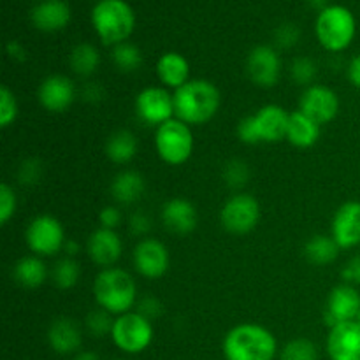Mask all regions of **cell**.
I'll use <instances>...</instances> for the list:
<instances>
[{"label": "cell", "mask_w": 360, "mask_h": 360, "mask_svg": "<svg viewBox=\"0 0 360 360\" xmlns=\"http://www.w3.org/2000/svg\"><path fill=\"white\" fill-rule=\"evenodd\" d=\"M111 338L116 347L125 354H141L153 341V326L151 320L141 313H123L115 320Z\"/></svg>", "instance_id": "cell-7"}, {"label": "cell", "mask_w": 360, "mask_h": 360, "mask_svg": "<svg viewBox=\"0 0 360 360\" xmlns=\"http://www.w3.org/2000/svg\"><path fill=\"white\" fill-rule=\"evenodd\" d=\"M91 23L104 44H122L134 30V13L123 0H101L94 7Z\"/></svg>", "instance_id": "cell-4"}, {"label": "cell", "mask_w": 360, "mask_h": 360, "mask_svg": "<svg viewBox=\"0 0 360 360\" xmlns=\"http://www.w3.org/2000/svg\"><path fill=\"white\" fill-rule=\"evenodd\" d=\"M320 127L315 120L302 111L290 112L287 129V139L295 148H311L320 137Z\"/></svg>", "instance_id": "cell-24"}, {"label": "cell", "mask_w": 360, "mask_h": 360, "mask_svg": "<svg viewBox=\"0 0 360 360\" xmlns=\"http://www.w3.org/2000/svg\"><path fill=\"white\" fill-rule=\"evenodd\" d=\"M137 313H141L143 316H146L148 320L157 319V316L162 313L160 301L155 297H144L143 301L139 302V309H137Z\"/></svg>", "instance_id": "cell-42"}, {"label": "cell", "mask_w": 360, "mask_h": 360, "mask_svg": "<svg viewBox=\"0 0 360 360\" xmlns=\"http://www.w3.org/2000/svg\"><path fill=\"white\" fill-rule=\"evenodd\" d=\"M162 221L172 234L185 236L195 231L199 214L190 200L176 197V199L167 200L162 207Z\"/></svg>", "instance_id": "cell-20"}, {"label": "cell", "mask_w": 360, "mask_h": 360, "mask_svg": "<svg viewBox=\"0 0 360 360\" xmlns=\"http://www.w3.org/2000/svg\"><path fill=\"white\" fill-rule=\"evenodd\" d=\"M348 79L352 81L354 86L360 88V55L355 56L350 62V67H348Z\"/></svg>", "instance_id": "cell-44"}, {"label": "cell", "mask_w": 360, "mask_h": 360, "mask_svg": "<svg viewBox=\"0 0 360 360\" xmlns=\"http://www.w3.org/2000/svg\"><path fill=\"white\" fill-rule=\"evenodd\" d=\"M146 190L144 178L136 171H122L111 183V193L120 204H134Z\"/></svg>", "instance_id": "cell-25"}, {"label": "cell", "mask_w": 360, "mask_h": 360, "mask_svg": "<svg viewBox=\"0 0 360 360\" xmlns=\"http://www.w3.org/2000/svg\"><path fill=\"white\" fill-rule=\"evenodd\" d=\"M357 322H359V323H360V315H359V319H357Z\"/></svg>", "instance_id": "cell-47"}, {"label": "cell", "mask_w": 360, "mask_h": 360, "mask_svg": "<svg viewBox=\"0 0 360 360\" xmlns=\"http://www.w3.org/2000/svg\"><path fill=\"white\" fill-rule=\"evenodd\" d=\"M169 252L157 239H141L134 248V266L141 276L158 280L169 271Z\"/></svg>", "instance_id": "cell-13"}, {"label": "cell", "mask_w": 360, "mask_h": 360, "mask_svg": "<svg viewBox=\"0 0 360 360\" xmlns=\"http://www.w3.org/2000/svg\"><path fill=\"white\" fill-rule=\"evenodd\" d=\"M260 220L259 200L250 193H236L224 204L220 221L231 234H248Z\"/></svg>", "instance_id": "cell-8"}, {"label": "cell", "mask_w": 360, "mask_h": 360, "mask_svg": "<svg viewBox=\"0 0 360 360\" xmlns=\"http://www.w3.org/2000/svg\"><path fill=\"white\" fill-rule=\"evenodd\" d=\"M281 360H319V350L313 341L297 338L285 345L281 350Z\"/></svg>", "instance_id": "cell-32"}, {"label": "cell", "mask_w": 360, "mask_h": 360, "mask_svg": "<svg viewBox=\"0 0 360 360\" xmlns=\"http://www.w3.org/2000/svg\"><path fill=\"white\" fill-rule=\"evenodd\" d=\"M98 220L104 229H111L115 231L120 224H122V211L115 206H108L98 213Z\"/></svg>", "instance_id": "cell-38"}, {"label": "cell", "mask_w": 360, "mask_h": 360, "mask_svg": "<svg viewBox=\"0 0 360 360\" xmlns=\"http://www.w3.org/2000/svg\"><path fill=\"white\" fill-rule=\"evenodd\" d=\"M246 72L257 86H274L281 74V60L276 49L264 44L253 48L246 60Z\"/></svg>", "instance_id": "cell-12"}, {"label": "cell", "mask_w": 360, "mask_h": 360, "mask_svg": "<svg viewBox=\"0 0 360 360\" xmlns=\"http://www.w3.org/2000/svg\"><path fill=\"white\" fill-rule=\"evenodd\" d=\"M49 347L60 355H69L79 350L81 341V329L77 323L70 319H58L51 323L48 330Z\"/></svg>", "instance_id": "cell-21"}, {"label": "cell", "mask_w": 360, "mask_h": 360, "mask_svg": "<svg viewBox=\"0 0 360 360\" xmlns=\"http://www.w3.org/2000/svg\"><path fill=\"white\" fill-rule=\"evenodd\" d=\"M27 245L37 257H49L58 253L65 246V232L55 217L39 214L28 224Z\"/></svg>", "instance_id": "cell-9"}, {"label": "cell", "mask_w": 360, "mask_h": 360, "mask_svg": "<svg viewBox=\"0 0 360 360\" xmlns=\"http://www.w3.org/2000/svg\"><path fill=\"white\" fill-rule=\"evenodd\" d=\"M37 97L42 108L48 111L63 112L76 98V86L67 76L53 74L42 81L37 90Z\"/></svg>", "instance_id": "cell-17"}, {"label": "cell", "mask_w": 360, "mask_h": 360, "mask_svg": "<svg viewBox=\"0 0 360 360\" xmlns=\"http://www.w3.org/2000/svg\"><path fill=\"white\" fill-rule=\"evenodd\" d=\"M155 148L165 164L181 165L193 151V134L185 122L172 118L160 125L155 134Z\"/></svg>", "instance_id": "cell-6"}, {"label": "cell", "mask_w": 360, "mask_h": 360, "mask_svg": "<svg viewBox=\"0 0 360 360\" xmlns=\"http://www.w3.org/2000/svg\"><path fill=\"white\" fill-rule=\"evenodd\" d=\"M360 315V294L354 285H340L334 288L327 301L326 322L333 329L343 322H354Z\"/></svg>", "instance_id": "cell-15"}, {"label": "cell", "mask_w": 360, "mask_h": 360, "mask_svg": "<svg viewBox=\"0 0 360 360\" xmlns=\"http://www.w3.org/2000/svg\"><path fill=\"white\" fill-rule=\"evenodd\" d=\"M94 297L98 308L120 316L129 313L136 304V281L127 271L118 267L102 269L94 281Z\"/></svg>", "instance_id": "cell-3"}, {"label": "cell", "mask_w": 360, "mask_h": 360, "mask_svg": "<svg viewBox=\"0 0 360 360\" xmlns=\"http://www.w3.org/2000/svg\"><path fill=\"white\" fill-rule=\"evenodd\" d=\"M299 39V30L294 25H283L280 30L276 32V42L281 48H290L297 42Z\"/></svg>", "instance_id": "cell-39"}, {"label": "cell", "mask_w": 360, "mask_h": 360, "mask_svg": "<svg viewBox=\"0 0 360 360\" xmlns=\"http://www.w3.org/2000/svg\"><path fill=\"white\" fill-rule=\"evenodd\" d=\"M111 58L120 70H123V72H134L143 63V53L139 51L137 46L130 44V42H122V44L115 46Z\"/></svg>", "instance_id": "cell-31"}, {"label": "cell", "mask_w": 360, "mask_h": 360, "mask_svg": "<svg viewBox=\"0 0 360 360\" xmlns=\"http://www.w3.org/2000/svg\"><path fill=\"white\" fill-rule=\"evenodd\" d=\"M79 264H77L72 257L58 260L51 271L53 283L58 288H62V290H69V288L76 287L77 280H79Z\"/></svg>", "instance_id": "cell-30"}, {"label": "cell", "mask_w": 360, "mask_h": 360, "mask_svg": "<svg viewBox=\"0 0 360 360\" xmlns=\"http://www.w3.org/2000/svg\"><path fill=\"white\" fill-rule=\"evenodd\" d=\"M7 51H9V55L13 56V58H20V60L25 58V56H21V55H25V51L20 48V44H18V42H9V46H7Z\"/></svg>", "instance_id": "cell-45"}, {"label": "cell", "mask_w": 360, "mask_h": 360, "mask_svg": "<svg viewBox=\"0 0 360 360\" xmlns=\"http://www.w3.org/2000/svg\"><path fill=\"white\" fill-rule=\"evenodd\" d=\"M299 111L315 120L319 125H326V123L333 122L340 112V97L329 86L311 84L302 94Z\"/></svg>", "instance_id": "cell-11"}, {"label": "cell", "mask_w": 360, "mask_h": 360, "mask_svg": "<svg viewBox=\"0 0 360 360\" xmlns=\"http://www.w3.org/2000/svg\"><path fill=\"white\" fill-rule=\"evenodd\" d=\"M112 326H115V320H112V313L105 311L104 308L94 309V311L88 315L86 319V327L94 336L102 338L108 336L112 333Z\"/></svg>", "instance_id": "cell-33"}, {"label": "cell", "mask_w": 360, "mask_h": 360, "mask_svg": "<svg viewBox=\"0 0 360 360\" xmlns=\"http://www.w3.org/2000/svg\"><path fill=\"white\" fill-rule=\"evenodd\" d=\"M316 37L329 51H343L355 37L354 14L341 6L322 9L316 20Z\"/></svg>", "instance_id": "cell-5"}, {"label": "cell", "mask_w": 360, "mask_h": 360, "mask_svg": "<svg viewBox=\"0 0 360 360\" xmlns=\"http://www.w3.org/2000/svg\"><path fill=\"white\" fill-rule=\"evenodd\" d=\"M340 245L334 241L333 236L316 234L304 245V255L308 262L315 266H329L340 255Z\"/></svg>", "instance_id": "cell-27"}, {"label": "cell", "mask_w": 360, "mask_h": 360, "mask_svg": "<svg viewBox=\"0 0 360 360\" xmlns=\"http://www.w3.org/2000/svg\"><path fill=\"white\" fill-rule=\"evenodd\" d=\"M137 153V139L130 130H118L105 144V155L115 164H127Z\"/></svg>", "instance_id": "cell-28"}, {"label": "cell", "mask_w": 360, "mask_h": 360, "mask_svg": "<svg viewBox=\"0 0 360 360\" xmlns=\"http://www.w3.org/2000/svg\"><path fill=\"white\" fill-rule=\"evenodd\" d=\"M327 354L330 360H360V323H338L327 338Z\"/></svg>", "instance_id": "cell-16"}, {"label": "cell", "mask_w": 360, "mask_h": 360, "mask_svg": "<svg viewBox=\"0 0 360 360\" xmlns=\"http://www.w3.org/2000/svg\"><path fill=\"white\" fill-rule=\"evenodd\" d=\"M41 176V164L35 160H27L20 169V179L21 183L28 185V183H35Z\"/></svg>", "instance_id": "cell-41"}, {"label": "cell", "mask_w": 360, "mask_h": 360, "mask_svg": "<svg viewBox=\"0 0 360 360\" xmlns=\"http://www.w3.org/2000/svg\"><path fill=\"white\" fill-rule=\"evenodd\" d=\"M220 90L207 79H190L174 91L176 118L186 125L207 123L220 109Z\"/></svg>", "instance_id": "cell-1"}, {"label": "cell", "mask_w": 360, "mask_h": 360, "mask_svg": "<svg viewBox=\"0 0 360 360\" xmlns=\"http://www.w3.org/2000/svg\"><path fill=\"white\" fill-rule=\"evenodd\" d=\"M122 239L111 229H97L88 239V255L97 266L104 267V269L115 266L122 257Z\"/></svg>", "instance_id": "cell-19"}, {"label": "cell", "mask_w": 360, "mask_h": 360, "mask_svg": "<svg viewBox=\"0 0 360 360\" xmlns=\"http://www.w3.org/2000/svg\"><path fill=\"white\" fill-rule=\"evenodd\" d=\"M16 193L11 188L9 183H2L0 185V224L6 225L11 218L16 213Z\"/></svg>", "instance_id": "cell-37"}, {"label": "cell", "mask_w": 360, "mask_h": 360, "mask_svg": "<svg viewBox=\"0 0 360 360\" xmlns=\"http://www.w3.org/2000/svg\"><path fill=\"white\" fill-rule=\"evenodd\" d=\"M157 74L158 79L162 81L165 88L178 90V88H181L183 84L190 81V65L185 56L179 55V53L169 51L158 58Z\"/></svg>", "instance_id": "cell-23"}, {"label": "cell", "mask_w": 360, "mask_h": 360, "mask_svg": "<svg viewBox=\"0 0 360 360\" xmlns=\"http://www.w3.org/2000/svg\"><path fill=\"white\" fill-rule=\"evenodd\" d=\"M74 360H101L95 352H79V354L74 357Z\"/></svg>", "instance_id": "cell-46"}, {"label": "cell", "mask_w": 360, "mask_h": 360, "mask_svg": "<svg viewBox=\"0 0 360 360\" xmlns=\"http://www.w3.org/2000/svg\"><path fill=\"white\" fill-rule=\"evenodd\" d=\"M343 280L348 285H360V255L354 257L343 269Z\"/></svg>", "instance_id": "cell-43"}, {"label": "cell", "mask_w": 360, "mask_h": 360, "mask_svg": "<svg viewBox=\"0 0 360 360\" xmlns=\"http://www.w3.org/2000/svg\"><path fill=\"white\" fill-rule=\"evenodd\" d=\"M70 20V9L63 0H44L32 11V21L39 30H62Z\"/></svg>", "instance_id": "cell-22"}, {"label": "cell", "mask_w": 360, "mask_h": 360, "mask_svg": "<svg viewBox=\"0 0 360 360\" xmlns=\"http://www.w3.org/2000/svg\"><path fill=\"white\" fill-rule=\"evenodd\" d=\"M48 278L46 264L37 255L23 257L14 266V280L18 285L25 288H37Z\"/></svg>", "instance_id": "cell-26"}, {"label": "cell", "mask_w": 360, "mask_h": 360, "mask_svg": "<svg viewBox=\"0 0 360 360\" xmlns=\"http://www.w3.org/2000/svg\"><path fill=\"white\" fill-rule=\"evenodd\" d=\"M130 229L134 234L137 236H146L151 231V220L144 211H137L130 218Z\"/></svg>", "instance_id": "cell-40"}, {"label": "cell", "mask_w": 360, "mask_h": 360, "mask_svg": "<svg viewBox=\"0 0 360 360\" xmlns=\"http://www.w3.org/2000/svg\"><path fill=\"white\" fill-rule=\"evenodd\" d=\"M136 112L141 122L158 129L176 116L174 95L169 94L167 88H144L136 97Z\"/></svg>", "instance_id": "cell-10"}, {"label": "cell", "mask_w": 360, "mask_h": 360, "mask_svg": "<svg viewBox=\"0 0 360 360\" xmlns=\"http://www.w3.org/2000/svg\"><path fill=\"white\" fill-rule=\"evenodd\" d=\"M98 63H101V55H98L97 48L91 44H77L70 53V67L79 76L88 77L97 70Z\"/></svg>", "instance_id": "cell-29"}, {"label": "cell", "mask_w": 360, "mask_h": 360, "mask_svg": "<svg viewBox=\"0 0 360 360\" xmlns=\"http://www.w3.org/2000/svg\"><path fill=\"white\" fill-rule=\"evenodd\" d=\"M288 118H290V112H287L281 105L276 104L264 105L255 115L250 116L257 144L278 143L283 137H287Z\"/></svg>", "instance_id": "cell-14"}, {"label": "cell", "mask_w": 360, "mask_h": 360, "mask_svg": "<svg viewBox=\"0 0 360 360\" xmlns=\"http://www.w3.org/2000/svg\"><path fill=\"white\" fill-rule=\"evenodd\" d=\"M276 338L257 323H239L224 340L227 360H273L276 355Z\"/></svg>", "instance_id": "cell-2"}, {"label": "cell", "mask_w": 360, "mask_h": 360, "mask_svg": "<svg viewBox=\"0 0 360 360\" xmlns=\"http://www.w3.org/2000/svg\"><path fill=\"white\" fill-rule=\"evenodd\" d=\"M330 236L340 248H355L360 245V202L348 200L333 218Z\"/></svg>", "instance_id": "cell-18"}, {"label": "cell", "mask_w": 360, "mask_h": 360, "mask_svg": "<svg viewBox=\"0 0 360 360\" xmlns=\"http://www.w3.org/2000/svg\"><path fill=\"white\" fill-rule=\"evenodd\" d=\"M224 178L229 186H232V188H241L243 185H246V181H248L250 178L248 165L243 160L229 162L227 167H225L224 171Z\"/></svg>", "instance_id": "cell-36"}, {"label": "cell", "mask_w": 360, "mask_h": 360, "mask_svg": "<svg viewBox=\"0 0 360 360\" xmlns=\"http://www.w3.org/2000/svg\"><path fill=\"white\" fill-rule=\"evenodd\" d=\"M292 79L299 84H308L311 86L313 79L316 76V65L311 58H306V56H301V58H295L292 62L290 67Z\"/></svg>", "instance_id": "cell-35"}, {"label": "cell", "mask_w": 360, "mask_h": 360, "mask_svg": "<svg viewBox=\"0 0 360 360\" xmlns=\"http://www.w3.org/2000/svg\"><path fill=\"white\" fill-rule=\"evenodd\" d=\"M18 116V101L16 95L2 84L0 86V127L7 129Z\"/></svg>", "instance_id": "cell-34"}]
</instances>
